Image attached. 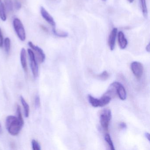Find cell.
Wrapping results in <instances>:
<instances>
[{"label":"cell","instance_id":"cell-1","mask_svg":"<svg viewBox=\"0 0 150 150\" xmlns=\"http://www.w3.org/2000/svg\"><path fill=\"white\" fill-rule=\"evenodd\" d=\"M6 127L8 132L13 136L19 134L24 125L17 117L8 116L6 119Z\"/></svg>","mask_w":150,"mask_h":150},{"label":"cell","instance_id":"cell-2","mask_svg":"<svg viewBox=\"0 0 150 150\" xmlns=\"http://www.w3.org/2000/svg\"><path fill=\"white\" fill-rule=\"evenodd\" d=\"M88 100L89 103L93 107L97 108L99 107H103L109 103L111 98L110 96L104 94L100 99L94 98L90 95H88Z\"/></svg>","mask_w":150,"mask_h":150},{"label":"cell","instance_id":"cell-3","mask_svg":"<svg viewBox=\"0 0 150 150\" xmlns=\"http://www.w3.org/2000/svg\"><path fill=\"white\" fill-rule=\"evenodd\" d=\"M14 28L20 40L24 41L26 39V32L22 23L20 19L15 18L13 21Z\"/></svg>","mask_w":150,"mask_h":150},{"label":"cell","instance_id":"cell-4","mask_svg":"<svg viewBox=\"0 0 150 150\" xmlns=\"http://www.w3.org/2000/svg\"><path fill=\"white\" fill-rule=\"evenodd\" d=\"M111 118V112L110 110L105 109L103 110L100 115V123L103 129L108 131L110 122Z\"/></svg>","mask_w":150,"mask_h":150},{"label":"cell","instance_id":"cell-5","mask_svg":"<svg viewBox=\"0 0 150 150\" xmlns=\"http://www.w3.org/2000/svg\"><path fill=\"white\" fill-rule=\"evenodd\" d=\"M28 53L30 61V68L32 71V74L35 79H36L38 75V64L35 58V56L34 52L31 49H28Z\"/></svg>","mask_w":150,"mask_h":150},{"label":"cell","instance_id":"cell-6","mask_svg":"<svg viewBox=\"0 0 150 150\" xmlns=\"http://www.w3.org/2000/svg\"><path fill=\"white\" fill-rule=\"evenodd\" d=\"M131 68L136 78L140 79L142 77L144 71V67L142 64L137 61L133 62L131 64Z\"/></svg>","mask_w":150,"mask_h":150},{"label":"cell","instance_id":"cell-7","mask_svg":"<svg viewBox=\"0 0 150 150\" xmlns=\"http://www.w3.org/2000/svg\"><path fill=\"white\" fill-rule=\"evenodd\" d=\"M28 44L31 49L35 52L37 57L40 63H43L45 60V55L43 50L38 46L35 45L32 42H28Z\"/></svg>","mask_w":150,"mask_h":150},{"label":"cell","instance_id":"cell-8","mask_svg":"<svg viewBox=\"0 0 150 150\" xmlns=\"http://www.w3.org/2000/svg\"><path fill=\"white\" fill-rule=\"evenodd\" d=\"M40 12L42 17L52 27V28H56V23L53 17L43 7H41L40 8Z\"/></svg>","mask_w":150,"mask_h":150},{"label":"cell","instance_id":"cell-9","mask_svg":"<svg viewBox=\"0 0 150 150\" xmlns=\"http://www.w3.org/2000/svg\"><path fill=\"white\" fill-rule=\"evenodd\" d=\"M117 32V28H114L110 34L108 38V44L110 50L113 51L115 49Z\"/></svg>","mask_w":150,"mask_h":150},{"label":"cell","instance_id":"cell-10","mask_svg":"<svg viewBox=\"0 0 150 150\" xmlns=\"http://www.w3.org/2000/svg\"><path fill=\"white\" fill-rule=\"evenodd\" d=\"M118 42L120 49L124 50L127 47L128 41L122 31H119L118 33Z\"/></svg>","mask_w":150,"mask_h":150},{"label":"cell","instance_id":"cell-11","mask_svg":"<svg viewBox=\"0 0 150 150\" xmlns=\"http://www.w3.org/2000/svg\"><path fill=\"white\" fill-rule=\"evenodd\" d=\"M21 64L24 70V71L27 73L28 72V67H27V58H26V52L25 49L22 48L21 50Z\"/></svg>","mask_w":150,"mask_h":150},{"label":"cell","instance_id":"cell-12","mask_svg":"<svg viewBox=\"0 0 150 150\" xmlns=\"http://www.w3.org/2000/svg\"><path fill=\"white\" fill-rule=\"evenodd\" d=\"M117 95L121 100H123L126 99V90L123 85L119 82L117 87Z\"/></svg>","mask_w":150,"mask_h":150},{"label":"cell","instance_id":"cell-13","mask_svg":"<svg viewBox=\"0 0 150 150\" xmlns=\"http://www.w3.org/2000/svg\"><path fill=\"white\" fill-rule=\"evenodd\" d=\"M20 100H21V102L23 106L25 116L26 117H28L29 115V106L28 104L22 96H20Z\"/></svg>","mask_w":150,"mask_h":150},{"label":"cell","instance_id":"cell-14","mask_svg":"<svg viewBox=\"0 0 150 150\" xmlns=\"http://www.w3.org/2000/svg\"><path fill=\"white\" fill-rule=\"evenodd\" d=\"M140 7L143 16L145 18H147L148 16V11L146 6V0H139Z\"/></svg>","mask_w":150,"mask_h":150},{"label":"cell","instance_id":"cell-15","mask_svg":"<svg viewBox=\"0 0 150 150\" xmlns=\"http://www.w3.org/2000/svg\"><path fill=\"white\" fill-rule=\"evenodd\" d=\"M0 18L3 21H6L7 18L5 11V8L1 0H0Z\"/></svg>","mask_w":150,"mask_h":150},{"label":"cell","instance_id":"cell-16","mask_svg":"<svg viewBox=\"0 0 150 150\" xmlns=\"http://www.w3.org/2000/svg\"><path fill=\"white\" fill-rule=\"evenodd\" d=\"M5 8L7 12H10L13 11V8L12 0H4Z\"/></svg>","mask_w":150,"mask_h":150},{"label":"cell","instance_id":"cell-17","mask_svg":"<svg viewBox=\"0 0 150 150\" xmlns=\"http://www.w3.org/2000/svg\"><path fill=\"white\" fill-rule=\"evenodd\" d=\"M4 46H5V51L7 54L10 52L11 48V41L8 38H5L4 41Z\"/></svg>","mask_w":150,"mask_h":150},{"label":"cell","instance_id":"cell-18","mask_svg":"<svg viewBox=\"0 0 150 150\" xmlns=\"http://www.w3.org/2000/svg\"><path fill=\"white\" fill-rule=\"evenodd\" d=\"M52 32L55 35L59 37L66 38L68 35V34L67 32H59L57 30L56 28H52Z\"/></svg>","mask_w":150,"mask_h":150},{"label":"cell","instance_id":"cell-19","mask_svg":"<svg viewBox=\"0 0 150 150\" xmlns=\"http://www.w3.org/2000/svg\"><path fill=\"white\" fill-rule=\"evenodd\" d=\"M105 140L109 146L110 149L111 150H115V148L114 147V144H113V142L111 140V137H110V135L109 134H107L105 135Z\"/></svg>","mask_w":150,"mask_h":150},{"label":"cell","instance_id":"cell-20","mask_svg":"<svg viewBox=\"0 0 150 150\" xmlns=\"http://www.w3.org/2000/svg\"><path fill=\"white\" fill-rule=\"evenodd\" d=\"M109 74L107 71H104L101 74L97 75V78L101 80L105 81L108 79L109 77Z\"/></svg>","mask_w":150,"mask_h":150},{"label":"cell","instance_id":"cell-21","mask_svg":"<svg viewBox=\"0 0 150 150\" xmlns=\"http://www.w3.org/2000/svg\"><path fill=\"white\" fill-rule=\"evenodd\" d=\"M32 144V149L33 150H41V146L39 144V143L37 140L33 139L31 142Z\"/></svg>","mask_w":150,"mask_h":150},{"label":"cell","instance_id":"cell-22","mask_svg":"<svg viewBox=\"0 0 150 150\" xmlns=\"http://www.w3.org/2000/svg\"><path fill=\"white\" fill-rule=\"evenodd\" d=\"M16 115H17V117L21 120V122H24L23 118L22 115L21 110V107L19 105H17L16 108Z\"/></svg>","mask_w":150,"mask_h":150},{"label":"cell","instance_id":"cell-23","mask_svg":"<svg viewBox=\"0 0 150 150\" xmlns=\"http://www.w3.org/2000/svg\"><path fill=\"white\" fill-rule=\"evenodd\" d=\"M35 108H38L40 107V99L39 96L36 95L35 97Z\"/></svg>","mask_w":150,"mask_h":150},{"label":"cell","instance_id":"cell-24","mask_svg":"<svg viewBox=\"0 0 150 150\" xmlns=\"http://www.w3.org/2000/svg\"><path fill=\"white\" fill-rule=\"evenodd\" d=\"M14 7L17 10H19L22 7V5L20 1L17 0H15L14 1Z\"/></svg>","mask_w":150,"mask_h":150},{"label":"cell","instance_id":"cell-25","mask_svg":"<svg viewBox=\"0 0 150 150\" xmlns=\"http://www.w3.org/2000/svg\"><path fill=\"white\" fill-rule=\"evenodd\" d=\"M4 44V39L1 29L0 28V48H2Z\"/></svg>","mask_w":150,"mask_h":150},{"label":"cell","instance_id":"cell-26","mask_svg":"<svg viewBox=\"0 0 150 150\" xmlns=\"http://www.w3.org/2000/svg\"><path fill=\"white\" fill-rule=\"evenodd\" d=\"M119 126H120V128L122 129H125L126 128V125L125 123L124 122H122L119 125Z\"/></svg>","mask_w":150,"mask_h":150},{"label":"cell","instance_id":"cell-27","mask_svg":"<svg viewBox=\"0 0 150 150\" xmlns=\"http://www.w3.org/2000/svg\"><path fill=\"white\" fill-rule=\"evenodd\" d=\"M146 51L147 52H150V43L148 44L146 46Z\"/></svg>","mask_w":150,"mask_h":150},{"label":"cell","instance_id":"cell-28","mask_svg":"<svg viewBox=\"0 0 150 150\" xmlns=\"http://www.w3.org/2000/svg\"><path fill=\"white\" fill-rule=\"evenodd\" d=\"M41 28L43 30H44L45 31H46V32H48V29H47V28H45L44 26L43 25H41Z\"/></svg>","mask_w":150,"mask_h":150},{"label":"cell","instance_id":"cell-29","mask_svg":"<svg viewBox=\"0 0 150 150\" xmlns=\"http://www.w3.org/2000/svg\"><path fill=\"white\" fill-rule=\"evenodd\" d=\"M145 136L146 137V139H148V140H150V134L149 133L146 132L145 133Z\"/></svg>","mask_w":150,"mask_h":150},{"label":"cell","instance_id":"cell-30","mask_svg":"<svg viewBox=\"0 0 150 150\" xmlns=\"http://www.w3.org/2000/svg\"><path fill=\"white\" fill-rule=\"evenodd\" d=\"M2 128H1V125L0 124V134H1V132H2Z\"/></svg>","mask_w":150,"mask_h":150},{"label":"cell","instance_id":"cell-31","mask_svg":"<svg viewBox=\"0 0 150 150\" xmlns=\"http://www.w3.org/2000/svg\"><path fill=\"white\" fill-rule=\"evenodd\" d=\"M128 1L130 3H133V1H134V0H128Z\"/></svg>","mask_w":150,"mask_h":150},{"label":"cell","instance_id":"cell-32","mask_svg":"<svg viewBox=\"0 0 150 150\" xmlns=\"http://www.w3.org/2000/svg\"><path fill=\"white\" fill-rule=\"evenodd\" d=\"M102 1H107V0H102Z\"/></svg>","mask_w":150,"mask_h":150}]
</instances>
